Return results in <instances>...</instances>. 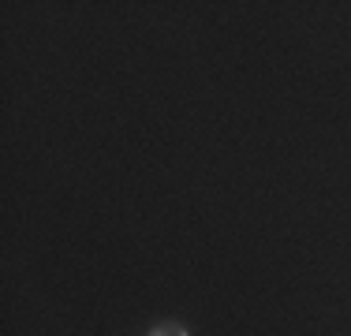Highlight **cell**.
<instances>
[{"mask_svg": "<svg viewBox=\"0 0 351 336\" xmlns=\"http://www.w3.org/2000/svg\"><path fill=\"white\" fill-rule=\"evenodd\" d=\"M149 336H191V333L183 329L180 322H161V325H154V329H149Z\"/></svg>", "mask_w": 351, "mask_h": 336, "instance_id": "1", "label": "cell"}]
</instances>
